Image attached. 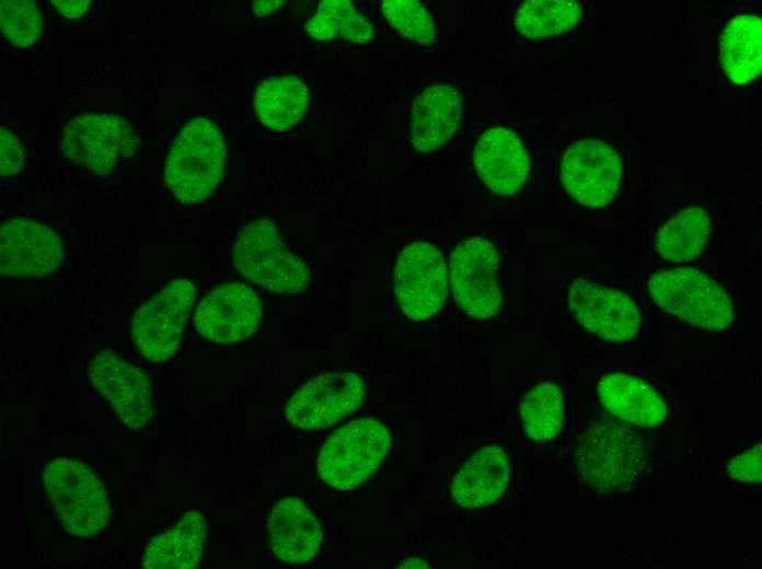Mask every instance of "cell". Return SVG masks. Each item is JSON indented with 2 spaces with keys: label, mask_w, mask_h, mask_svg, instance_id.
<instances>
[{
  "label": "cell",
  "mask_w": 762,
  "mask_h": 569,
  "mask_svg": "<svg viewBox=\"0 0 762 569\" xmlns=\"http://www.w3.org/2000/svg\"><path fill=\"white\" fill-rule=\"evenodd\" d=\"M0 25L3 36L18 47L34 45L44 26L38 5L30 0H2Z\"/></svg>",
  "instance_id": "cell-30"
},
{
  "label": "cell",
  "mask_w": 762,
  "mask_h": 569,
  "mask_svg": "<svg viewBox=\"0 0 762 569\" xmlns=\"http://www.w3.org/2000/svg\"><path fill=\"white\" fill-rule=\"evenodd\" d=\"M43 485L71 535L85 538L105 527L109 516L106 490L88 465L70 457L54 458L43 469Z\"/></svg>",
  "instance_id": "cell-5"
},
{
  "label": "cell",
  "mask_w": 762,
  "mask_h": 569,
  "mask_svg": "<svg viewBox=\"0 0 762 569\" xmlns=\"http://www.w3.org/2000/svg\"><path fill=\"white\" fill-rule=\"evenodd\" d=\"M498 253L483 237H471L453 248L449 262L450 287L458 305L471 317H494L501 306L497 277Z\"/></svg>",
  "instance_id": "cell-9"
},
{
  "label": "cell",
  "mask_w": 762,
  "mask_h": 569,
  "mask_svg": "<svg viewBox=\"0 0 762 569\" xmlns=\"http://www.w3.org/2000/svg\"><path fill=\"white\" fill-rule=\"evenodd\" d=\"M729 476L738 481L758 484L762 480V445H753L727 463Z\"/></svg>",
  "instance_id": "cell-31"
},
{
  "label": "cell",
  "mask_w": 762,
  "mask_h": 569,
  "mask_svg": "<svg viewBox=\"0 0 762 569\" xmlns=\"http://www.w3.org/2000/svg\"><path fill=\"white\" fill-rule=\"evenodd\" d=\"M259 297L242 282H224L197 305L194 324L200 336L217 344L238 342L252 336L262 318Z\"/></svg>",
  "instance_id": "cell-15"
},
{
  "label": "cell",
  "mask_w": 762,
  "mask_h": 569,
  "mask_svg": "<svg viewBox=\"0 0 762 569\" xmlns=\"http://www.w3.org/2000/svg\"><path fill=\"white\" fill-rule=\"evenodd\" d=\"M390 445L391 434L382 422L354 419L324 442L316 462L319 476L334 489L355 488L379 468Z\"/></svg>",
  "instance_id": "cell-6"
},
{
  "label": "cell",
  "mask_w": 762,
  "mask_h": 569,
  "mask_svg": "<svg viewBox=\"0 0 762 569\" xmlns=\"http://www.w3.org/2000/svg\"><path fill=\"white\" fill-rule=\"evenodd\" d=\"M25 162L20 140L8 129L0 128V175L12 177L18 174Z\"/></svg>",
  "instance_id": "cell-32"
},
{
  "label": "cell",
  "mask_w": 762,
  "mask_h": 569,
  "mask_svg": "<svg viewBox=\"0 0 762 569\" xmlns=\"http://www.w3.org/2000/svg\"><path fill=\"white\" fill-rule=\"evenodd\" d=\"M207 522L189 511L171 529L153 538L142 557L146 569H193L203 558Z\"/></svg>",
  "instance_id": "cell-22"
},
{
  "label": "cell",
  "mask_w": 762,
  "mask_h": 569,
  "mask_svg": "<svg viewBox=\"0 0 762 569\" xmlns=\"http://www.w3.org/2000/svg\"><path fill=\"white\" fill-rule=\"evenodd\" d=\"M267 530L274 555L288 564L312 560L322 541L316 518L307 504L296 497H286L276 503Z\"/></svg>",
  "instance_id": "cell-19"
},
{
  "label": "cell",
  "mask_w": 762,
  "mask_h": 569,
  "mask_svg": "<svg viewBox=\"0 0 762 569\" xmlns=\"http://www.w3.org/2000/svg\"><path fill=\"white\" fill-rule=\"evenodd\" d=\"M233 264L246 280L275 294H297L311 281L308 266L285 245L275 223L261 218L239 232Z\"/></svg>",
  "instance_id": "cell-3"
},
{
  "label": "cell",
  "mask_w": 762,
  "mask_h": 569,
  "mask_svg": "<svg viewBox=\"0 0 762 569\" xmlns=\"http://www.w3.org/2000/svg\"><path fill=\"white\" fill-rule=\"evenodd\" d=\"M603 407L617 419L638 427L653 428L663 422L668 407L648 383L630 374H604L598 383Z\"/></svg>",
  "instance_id": "cell-20"
},
{
  "label": "cell",
  "mask_w": 762,
  "mask_h": 569,
  "mask_svg": "<svg viewBox=\"0 0 762 569\" xmlns=\"http://www.w3.org/2000/svg\"><path fill=\"white\" fill-rule=\"evenodd\" d=\"M309 102V90L302 80L295 76L272 77L258 85L254 108L261 124L286 131L302 119Z\"/></svg>",
  "instance_id": "cell-24"
},
{
  "label": "cell",
  "mask_w": 762,
  "mask_h": 569,
  "mask_svg": "<svg viewBox=\"0 0 762 569\" xmlns=\"http://www.w3.org/2000/svg\"><path fill=\"white\" fill-rule=\"evenodd\" d=\"M65 258V245L49 227L14 218L0 229V272L11 277H43Z\"/></svg>",
  "instance_id": "cell-16"
},
{
  "label": "cell",
  "mask_w": 762,
  "mask_h": 569,
  "mask_svg": "<svg viewBox=\"0 0 762 569\" xmlns=\"http://www.w3.org/2000/svg\"><path fill=\"white\" fill-rule=\"evenodd\" d=\"M474 163L482 182L500 196L517 193L530 170L521 140L503 127L488 129L480 137L474 149Z\"/></svg>",
  "instance_id": "cell-17"
},
{
  "label": "cell",
  "mask_w": 762,
  "mask_h": 569,
  "mask_svg": "<svg viewBox=\"0 0 762 569\" xmlns=\"http://www.w3.org/2000/svg\"><path fill=\"white\" fill-rule=\"evenodd\" d=\"M382 13L402 36L420 45H431L437 36L435 23L416 0H384Z\"/></svg>",
  "instance_id": "cell-29"
},
{
  "label": "cell",
  "mask_w": 762,
  "mask_h": 569,
  "mask_svg": "<svg viewBox=\"0 0 762 569\" xmlns=\"http://www.w3.org/2000/svg\"><path fill=\"white\" fill-rule=\"evenodd\" d=\"M719 57L727 77L736 84L754 80L762 69V21L754 14L735 16L724 28Z\"/></svg>",
  "instance_id": "cell-23"
},
{
  "label": "cell",
  "mask_w": 762,
  "mask_h": 569,
  "mask_svg": "<svg viewBox=\"0 0 762 569\" xmlns=\"http://www.w3.org/2000/svg\"><path fill=\"white\" fill-rule=\"evenodd\" d=\"M711 234V219L702 207L685 208L659 229L655 248L658 256L668 262H688L698 257Z\"/></svg>",
  "instance_id": "cell-25"
},
{
  "label": "cell",
  "mask_w": 762,
  "mask_h": 569,
  "mask_svg": "<svg viewBox=\"0 0 762 569\" xmlns=\"http://www.w3.org/2000/svg\"><path fill=\"white\" fill-rule=\"evenodd\" d=\"M91 384L112 406L120 422L142 430L152 417L151 385L148 375L115 351L103 349L90 361Z\"/></svg>",
  "instance_id": "cell-13"
},
{
  "label": "cell",
  "mask_w": 762,
  "mask_h": 569,
  "mask_svg": "<svg viewBox=\"0 0 762 569\" xmlns=\"http://www.w3.org/2000/svg\"><path fill=\"white\" fill-rule=\"evenodd\" d=\"M647 290L658 307L695 327L717 332L734 321V304L726 290L698 269L659 270L648 279Z\"/></svg>",
  "instance_id": "cell-4"
},
{
  "label": "cell",
  "mask_w": 762,
  "mask_h": 569,
  "mask_svg": "<svg viewBox=\"0 0 762 569\" xmlns=\"http://www.w3.org/2000/svg\"><path fill=\"white\" fill-rule=\"evenodd\" d=\"M394 294L402 312L413 321L439 312L448 294V274L441 252L428 242H413L401 252L394 267Z\"/></svg>",
  "instance_id": "cell-10"
},
{
  "label": "cell",
  "mask_w": 762,
  "mask_h": 569,
  "mask_svg": "<svg viewBox=\"0 0 762 569\" xmlns=\"http://www.w3.org/2000/svg\"><path fill=\"white\" fill-rule=\"evenodd\" d=\"M462 119V97L449 84H435L414 101L409 120L412 146L429 152L444 144L458 130Z\"/></svg>",
  "instance_id": "cell-18"
},
{
  "label": "cell",
  "mask_w": 762,
  "mask_h": 569,
  "mask_svg": "<svg viewBox=\"0 0 762 569\" xmlns=\"http://www.w3.org/2000/svg\"><path fill=\"white\" fill-rule=\"evenodd\" d=\"M281 0H258L252 4L253 12L258 16H265L282 5Z\"/></svg>",
  "instance_id": "cell-34"
},
{
  "label": "cell",
  "mask_w": 762,
  "mask_h": 569,
  "mask_svg": "<svg viewBox=\"0 0 762 569\" xmlns=\"http://www.w3.org/2000/svg\"><path fill=\"white\" fill-rule=\"evenodd\" d=\"M227 160V144L211 120L197 117L176 135L168 153L164 179L172 195L182 204L207 199L221 181Z\"/></svg>",
  "instance_id": "cell-2"
},
{
  "label": "cell",
  "mask_w": 762,
  "mask_h": 569,
  "mask_svg": "<svg viewBox=\"0 0 762 569\" xmlns=\"http://www.w3.org/2000/svg\"><path fill=\"white\" fill-rule=\"evenodd\" d=\"M365 394V383L356 373H324L302 384L290 397L286 418L301 429H323L354 413Z\"/></svg>",
  "instance_id": "cell-12"
},
{
  "label": "cell",
  "mask_w": 762,
  "mask_h": 569,
  "mask_svg": "<svg viewBox=\"0 0 762 569\" xmlns=\"http://www.w3.org/2000/svg\"><path fill=\"white\" fill-rule=\"evenodd\" d=\"M622 161L605 141L587 138L564 153L561 178L566 191L580 205L600 209L615 198L622 178Z\"/></svg>",
  "instance_id": "cell-11"
},
{
  "label": "cell",
  "mask_w": 762,
  "mask_h": 569,
  "mask_svg": "<svg viewBox=\"0 0 762 569\" xmlns=\"http://www.w3.org/2000/svg\"><path fill=\"white\" fill-rule=\"evenodd\" d=\"M397 568H429V565L420 558H408Z\"/></svg>",
  "instance_id": "cell-35"
},
{
  "label": "cell",
  "mask_w": 762,
  "mask_h": 569,
  "mask_svg": "<svg viewBox=\"0 0 762 569\" xmlns=\"http://www.w3.org/2000/svg\"><path fill=\"white\" fill-rule=\"evenodd\" d=\"M56 10L68 20H76L88 11L90 0H53Z\"/></svg>",
  "instance_id": "cell-33"
},
{
  "label": "cell",
  "mask_w": 762,
  "mask_h": 569,
  "mask_svg": "<svg viewBox=\"0 0 762 569\" xmlns=\"http://www.w3.org/2000/svg\"><path fill=\"white\" fill-rule=\"evenodd\" d=\"M308 34L318 40L337 36L354 44H363L373 37V27L348 0H324L305 24Z\"/></svg>",
  "instance_id": "cell-26"
},
{
  "label": "cell",
  "mask_w": 762,
  "mask_h": 569,
  "mask_svg": "<svg viewBox=\"0 0 762 569\" xmlns=\"http://www.w3.org/2000/svg\"><path fill=\"white\" fill-rule=\"evenodd\" d=\"M60 147L69 161L107 177L119 162L135 156L140 141L134 127L123 117L84 113L64 126Z\"/></svg>",
  "instance_id": "cell-7"
},
{
  "label": "cell",
  "mask_w": 762,
  "mask_h": 569,
  "mask_svg": "<svg viewBox=\"0 0 762 569\" xmlns=\"http://www.w3.org/2000/svg\"><path fill=\"white\" fill-rule=\"evenodd\" d=\"M519 410L523 430L531 440L551 441L563 428V392L555 383H540L524 394Z\"/></svg>",
  "instance_id": "cell-27"
},
{
  "label": "cell",
  "mask_w": 762,
  "mask_h": 569,
  "mask_svg": "<svg viewBox=\"0 0 762 569\" xmlns=\"http://www.w3.org/2000/svg\"><path fill=\"white\" fill-rule=\"evenodd\" d=\"M507 455L499 446H486L473 454L454 475L450 492L465 509H478L497 501L509 484Z\"/></svg>",
  "instance_id": "cell-21"
},
{
  "label": "cell",
  "mask_w": 762,
  "mask_h": 569,
  "mask_svg": "<svg viewBox=\"0 0 762 569\" xmlns=\"http://www.w3.org/2000/svg\"><path fill=\"white\" fill-rule=\"evenodd\" d=\"M195 297V283L176 278L136 311L131 336L145 359L160 363L176 353Z\"/></svg>",
  "instance_id": "cell-8"
},
{
  "label": "cell",
  "mask_w": 762,
  "mask_h": 569,
  "mask_svg": "<svg viewBox=\"0 0 762 569\" xmlns=\"http://www.w3.org/2000/svg\"><path fill=\"white\" fill-rule=\"evenodd\" d=\"M581 16V7L568 0H528L516 12L515 25L527 38H545L569 31Z\"/></svg>",
  "instance_id": "cell-28"
},
{
  "label": "cell",
  "mask_w": 762,
  "mask_h": 569,
  "mask_svg": "<svg viewBox=\"0 0 762 569\" xmlns=\"http://www.w3.org/2000/svg\"><path fill=\"white\" fill-rule=\"evenodd\" d=\"M567 298L575 318L591 334L612 342L637 335L639 310L624 292L577 277L570 281Z\"/></svg>",
  "instance_id": "cell-14"
},
{
  "label": "cell",
  "mask_w": 762,
  "mask_h": 569,
  "mask_svg": "<svg viewBox=\"0 0 762 569\" xmlns=\"http://www.w3.org/2000/svg\"><path fill=\"white\" fill-rule=\"evenodd\" d=\"M580 477L601 493L626 491L642 475L647 448L639 432L621 422L599 420L585 429L576 446Z\"/></svg>",
  "instance_id": "cell-1"
}]
</instances>
